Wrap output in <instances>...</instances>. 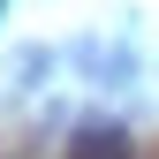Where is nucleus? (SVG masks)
Wrapping results in <instances>:
<instances>
[{
  "instance_id": "nucleus-1",
  "label": "nucleus",
  "mask_w": 159,
  "mask_h": 159,
  "mask_svg": "<svg viewBox=\"0 0 159 159\" xmlns=\"http://www.w3.org/2000/svg\"><path fill=\"white\" fill-rule=\"evenodd\" d=\"M68 159H136L121 121H76L68 129Z\"/></svg>"
}]
</instances>
